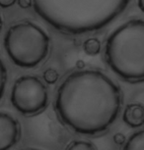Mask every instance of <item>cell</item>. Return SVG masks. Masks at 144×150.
<instances>
[{
  "instance_id": "cell-9",
  "label": "cell",
  "mask_w": 144,
  "mask_h": 150,
  "mask_svg": "<svg viewBox=\"0 0 144 150\" xmlns=\"http://www.w3.org/2000/svg\"><path fill=\"white\" fill-rule=\"evenodd\" d=\"M84 52L89 56H96L101 52V42L98 38H88L83 44Z\"/></svg>"
},
{
  "instance_id": "cell-10",
  "label": "cell",
  "mask_w": 144,
  "mask_h": 150,
  "mask_svg": "<svg viewBox=\"0 0 144 150\" xmlns=\"http://www.w3.org/2000/svg\"><path fill=\"white\" fill-rule=\"evenodd\" d=\"M68 150H92L97 149L94 144L89 142V141L84 140H75L69 143V145L66 147Z\"/></svg>"
},
{
  "instance_id": "cell-17",
  "label": "cell",
  "mask_w": 144,
  "mask_h": 150,
  "mask_svg": "<svg viewBox=\"0 0 144 150\" xmlns=\"http://www.w3.org/2000/svg\"><path fill=\"white\" fill-rule=\"evenodd\" d=\"M2 25H3V21H2V16L1 14H0V30L2 29Z\"/></svg>"
},
{
  "instance_id": "cell-11",
  "label": "cell",
  "mask_w": 144,
  "mask_h": 150,
  "mask_svg": "<svg viewBox=\"0 0 144 150\" xmlns=\"http://www.w3.org/2000/svg\"><path fill=\"white\" fill-rule=\"evenodd\" d=\"M59 78V75H58V72L52 68H49L44 71V80L46 81L47 83L49 84H53L57 81Z\"/></svg>"
},
{
  "instance_id": "cell-5",
  "label": "cell",
  "mask_w": 144,
  "mask_h": 150,
  "mask_svg": "<svg viewBox=\"0 0 144 150\" xmlns=\"http://www.w3.org/2000/svg\"><path fill=\"white\" fill-rule=\"evenodd\" d=\"M47 101V89L38 78L24 76L14 83L11 103L21 114L27 116L38 114L46 108Z\"/></svg>"
},
{
  "instance_id": "cell-12",
  "label": "cell",
  "mask_w": 144,
  "mask_h": 150,
  "mask_svg": "<svg viewBox=\"0 0 144 150\" xmlns=\"http://www.w3.org/2000/svg\"><path fill=\"white\" fill-rule=\"evenodd\" d=\"M6 80H7V72L6 69H5L3 62L0 59V99L2 98V96L4 94Z\"/></svg>"
},
{
  "instance_id": "cell-7",
  "label": "cell",
  "mask_w": 144,
  "mask_h": 150,
  "mask_svg": "<svg viewBox=\"0 0 144 150\" xmlns=\"http://www.w3.org/2000/svg\"><path fill=\"white\" fill-rule=\"evenodd\" d=\"M123 122L130 128H140L144 125V106L132 103L126 106L123 116Z\"/></svg>"
},
{
  "instance_id": "cell-6",
  "label": "cell",
  "mask_w": 144,
  "mask_h": 150,
  "mask_svg": "<svg viewBox=\"0 0 144 150\" xmlns=\"http://www.w3.org/2000/svg\"><path fill=\"white\" fill-rule=\"evenodd\" d=\"M21 134L19 122L6 113H0V150L9 149L18 142Z\"/></svg>"
},
{
  "instance_id": "cell-15",
  "label": "cell",
  "mask_w": 144,
  "mask_h": 150,
  "mask_svg": "<svg viewBox=\"0 0 144 150\" xmlns=\"http://www.w3.org/2000/svg\"><path fill=\"white\" fill-rule=\"evenodd\" d=\"M17 2V0H0V7L2 8H9L13 6Z\"/></svg>"
},
{
  "instance_id": "cell-8",
  "label": "cell",
  "mask_w": 144,
  "mask_h": 150,
  "mask_svg": "<svg viewBox=\"0 0 144 150\" xmlns=\"http://www.w3.org/2000/svg\"><path fill=\"white\" fill-rule=\"evenodd\" d=\"M125 150H144V129L135 132L123 144Z\"/></svg>"
},
{
  "instance_id": "cell-3",
  "label": "cell",
  "mask_w": 144,
  "mask_h": 150,
  "mask_svg": "<svg viewBox=\"0 0 144 150\" xmlns=\"http://www.w3.org/2000/svg\"><path fill=\"white\" fill-rule=\"evenodd\" d=\"M105 58L123 81L144 83V20H131L115 30L107 39Z\"/></svg>"
},
{
  "instance_id": "cell-13",
  "label": "cell",
  "mask_w": 144,
  "mask_h": 150,
  "mask_svg": "<svg viewBox=\"0 0 144 150\" xmlns=\"http://www.w3.org/2000/svg\"><path fill=\"white\" fill-rule=\"evenodd\" d=\"M114 141L115 143H117V145H123L125 143V135L120 132H117L114 135Z\"/></svg>"
},
{
  "instance_id": "cell-14",
  "label": "cell",
  "mask_w": 144,
  "mask_h": 150,
  "mask_svg": "<svg viewBox=\"0 0 144 150\" xmlns=\"http://www.w3.org/2000/svg\"><path fill=\"white\" fill-rule=\"evenodd\" d=\"M18 5L22 9H28V8L33 6V1L32 0H17Z\"/></svg>"
},
{
  "instance_id": "cell-4",
  "label": "cell",
  "mask_w": 144,
  "mask_h": 150,
  "mask_svg": "<svg viewBox=\"0 0 144 150\" xmlns=\"http://www.w3.org/2000/svg\"><path fill=\"white\" fill-rule=\"evenodd\" d=\"M49 38L46 32L33 23H20L8 30L4 46L17 66L34 68L47 58Z\"/></svg>"
},
{
  "instance_id": "cell-1",
  "label": "cell",
  "mask_w": 144,
  "mask_h": 150,
  "mask_svg": "<svg viewBox=\"0 0 144 150\" xmlns=\"http://www.w3.org/2000/svg\"><path fill=\"white\" fill-rule=\"evenodd\" d=\"M123 104L120 86L99 70L72 73L57 90L55 110L75 132L99 135L111 128Z\"/></svg>"
},
{
  "instance_id": "cell-2",
  "label": "cell",
  "mask_w": 144,
  "mask_h": 150,
  "mask_svg": "<svg viewBox=\"0 0 144 150\" xmlns=\"http://www.w3.org/2000/svg\"><path fill=\"white\" fill-rule=\"evenodd\" d=\"M35 11L50 26L67 35L104 29L128 7L130 0H32Z\"/></svg>"
},
{
  "instance_id": "cell-16",
  "label": "cell",
  "mask_w": 144,
  "mask_h": 150,
  "mask_svg": "<svg viewBox=\"0 0 144 150\" xmlns=\"http://www.w3.org/2000/svg\"><path fill=\"white\" fill-rule=\"evenodd\" d=\"M138 7L144 13V0H138Z\"/></svg>"
}]
</instances>
